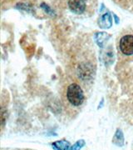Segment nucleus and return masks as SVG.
I'll return each instance as SVG.
<instances>
[{
	"instance_id": "obj_2",
	"label": "nucleus",
	"mask_w": 133,
	"mask_h": 150,
	"mask_svg": "<svg viewBox=\"0 0 133 150\" xmlns=\"http://www.w3.org/2000/svg\"><path fill=\"white\" fill-rule=\"evenodd\" d=\"M120 49L125 55L133 54V36L126 35L120 40Z\"/></svg>"
},
{
	"instance_id": "obj_1",
	"label": "nucleus",
	"mask_w": 133,
	"mask_h": 150,
	"mask_svg": "<svg viewBox=\"0 0 133 150\" xmlns=\"http://www.w3.org/2000/svg\"><path fill=\"white\" fill-rule=\"evenodd\" d=\"M67 98L72 105L80 106L84 101V93L79 85L72 83L68 88Z\"/></svg>"
},
{
	"instance_id": "obj_6",
	"label": "nucleus",
	"mask_w": 133,
	"mask_h": 150,
	"mask_svg": "<svg viewBox=\"0 0 133 150\" xmlns=\"http://www.w3.org/2000/svg\"><path fill=\"white\" fill-rule=\"evenodd\" d=\"M85 145V142L84 140H79L77 141L72 147V150H80L83 146Z\"/></svg>"
},
{
	"instance_id": "obj_4",
	"label": "nucleus",
	"mask_w": 133,
	"mask_h": 150,
	"mask_svg": "<svg viewBox=\"0 0 133 150\" xmlns=\"http://www.w3.org/2000/svg\"><path fill=\"white\" fill-rule=\"evenodd\" d=\"M53 148L55 150H72V148L71 147V144L68 141H56L53 144Z\"/></svg>"
},
{
	"instance_id": "obj_5",
	"label": "nucleus",
	"mask_w": 133,
	"mask_h": 150,
	"mask_svg": "<svg viewBox=\"0 0 133 150\" xmlns=\"http://www.w3.org/2000/svg\"><path fill=\"white\" fill-rule=\"evenodd\" d=\"M99 26L102 28H109L112 26V18L109 13H106L101 17L99 22Z\"/></svg>"
},
{
	"instance_id": "obj_3",
	"label": "nucleus",
	"mask_w": 133,
	"mask_h": 150,
	"mask_svg": "<svg viewBox=\"0 0 133 150\" xmlns=\"http://www.w3.org/2000/svg\"><path fill=\"white\" fill-rule=\"evenodd\" d=\"M68 7L70 10L77 14L82 13L86 9L85 0H69Z\"/></svg>"
}]
</instances>
